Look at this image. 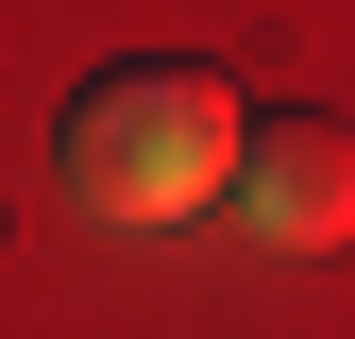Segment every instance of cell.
I'll use <instances>...</instances> for the list:
<instances>
[{
	"label": "cell",
	"mask_w": 355,
	"mask_h": 339,
	"mask_svg": "<svg viewBox=\"0 0 355 339\" xmlns=\"http://www.w3.org/2000/svg\"><path fill=\"white\" fill-rule=\"evenodd\" d=\"M237 204L271 254H322V238H355V119H322V102H288V119H237Z\"/></svg>",
	"instance_id": "7a4b0ae2"
},
{
	"label": "cell",
	"mask_w": 355,
	"mask_h": 339,
	"mask_svg": "<svg viewBox=\"0 0 355 339\" xmlns=\"http://www.w3.org/2000/svg\"><path fill=\"white\" fill-rule=\"evenodd\" d=\"M237 187V85L220 68H102L68 102V204L85 221H203Z\"/></svg>",
	"instance_id": "6da1fadb"
}]
</instances>
